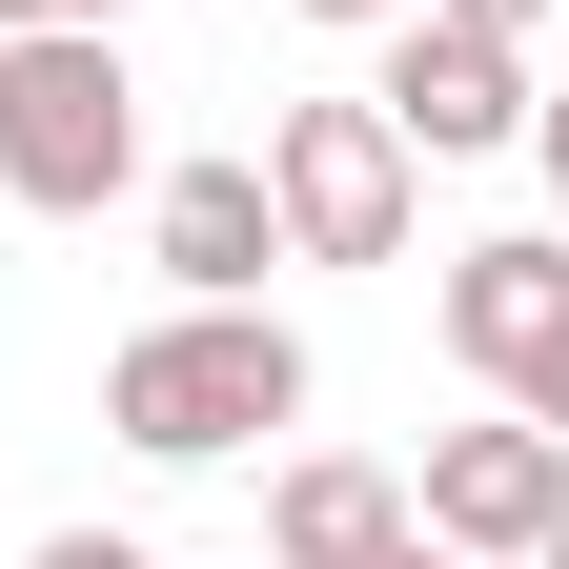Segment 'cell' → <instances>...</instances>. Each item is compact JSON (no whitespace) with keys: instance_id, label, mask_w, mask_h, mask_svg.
<instances>
[{"instance_id":"1","label":"cell","mask_w":569,"mask_h":569,"mask_svg":"<svg viewBox=\"0 0 569 569\" xmlns=\"http://www.w3.org/2000/svg\"><path fill=\"white\" fill-rule=\"evenodd\" d=\"M102 427L142 468H224V448H264V427H306V326L264 306H163V326H122L102 346Z\"/></svg>"},{"instance_id":"2","label":"cell","mask_w":569,"mask_h":569,"mask_svg":"<svg viewBox=\"0 0 569 569\" xmlns=\"http://www.w3.org/2000/svg\"><path fill=\"white\" fill-rule=\"evenodd\" d=\"M0 203H41V224L142 203V82H122V21H21V41H0Z\"/></svg>"},{"instance_id":"3","label":"cell","mask_w":569,"mask_h":569,"mask_svg":"<svg viewBox=\"0 0 569 569\" xmlns=\"http://www.w3.org/2000/svg\"><path fill=\"white\" fill-rule=\"evenodd\" d=\"M244 163H264V224H284V264H407V224H427V163H407V122H387L367 82L284 102Z\"/></svg>"},{"instance_id":"4","label":"cell","mask_w":569,"mask_h":569,"mask_svg":"<svg viewBox=\"0 0 569 569\" xmlns=\"http://www.w3.org/2000/svg\"><path fill=\"white\" fill-rule=\"evenodd\" d=\"M448 367H468L488 407L569 427V244H549V224H509V244H448Z\"/></svg>"},{"instance_id":"5","label":"cell","mask_w":569,"mask_h":569,"mask_svg":"<svg viewBox=\"0 0 569 569\" xmlns=\"http://www.w3.org/2000/svg\"><path fill=\"white\" fill-rule=\"evenodd\" d=\"M407 529L427 549H468V569H529L569 529V427L529 407H488V427H427V488H407Z\"/></svg>"},{"instance_id":"6","label":"cell","mask_w":569,"mask_h":569,"mask_svg":"<svg viewBox=\"0 0 569 569\" xmlns=\"http://www.w3.org/2000/svg\"><path fill=\"white\" fill-rule=\"evenodd\" d=\"M367 102L407 122V163H509V142H529V41L448 21V0H407V21H387V82H367Z\"/></svg>"},{"instance_id":"7","label":"cell","mask_w":569,"mask_h":569,"mask_svg":"<svg viewBox=\"0 0 569 569\" xmlns=\"http://www.w3.org/2000/svg\"><path fill=\"white\" fill-rule=\"evenodd\" d=\"M142 264H163L183 306H244V284L284 264V224H264V163H163V183H142Z\"/></svg>"},{"instance_id":"8","label":"cell","mask_w":569,"mask_h":569,"mask_svg":"<svg viewBox=\"0 0 569 569\" xmlns=\"http://www.w3.org/2000/svg\"><path fill=\"white\" fill-rule=\"evenodd\" d=\"M407 529V468H367V448H284L264 468V569H367Z\"/></svg>"},{"instance_id":"9","label":"cell","mask_w":569,"mask_h":569,"mask_svg":"<svg viewBox=\"0 0 569 569\" xmlns=\"http://www.w3.org/2000/svg\"><path fill=\"white\" fill-rule=\"evenodd\" d=\"M21 569H163V549H142V529H41Z\"/></svg>"},{"instance_id":"10","label":"cell","mask_w":569,"mask_h":569,"mask_svg":"<svg viewBox=\"0 0 569 569\" xmlns=\"http://www.w3.org/2000/svg\"><path fill=\"white\" fill-rule=\"evenodd\" d=\"M529 163H549V203H569V82H529Z\"/></svg>"},{"instance_id":"11","label":"cell","mask_w":569,"mask_h":569,"mask_svg":"<svg viewBox=\"0 0 569 569\" xmlns=\"http://www.w3.org/2000/svg\"><path fill=\"white\" fill-rule=\"evenodd\" d=\"M21 21H122V0H0V41H21Z\"/></svg>"},{"instance_id":"12","label":"cell","mask_w":569,"mask_h":569,"mask_svg":"<svg viewBox=\"0 0 569 569\" xmlns=\"http://www.w3.org/2000/svg\"><path fill=\"white\" fill-rule=\"evenodd\" d=\"M448 21H488V41H529V21H549V0H448Z\"/></svg>"},{"instance_id":"13","label":"cell","mask_w":569,"mask_h":569,"mask_svg":"<svg viewBox=\"0 0 569 569\" xmlns=\"http://www.w3.org/2000/svg\"><path fill=\"white\" fill-rule=\"evenodd\" d=\"M367 569H468V549H427V529H387V549H367Z\"/></svg>"},{"instance_id":"14","label":"cell","mask_w":569,"mask_h":569,"mask_svg":"<svg viewBox=\"0 0 569 569\" xmlns=\"http://www.w3.org/2000/svg\"><path fill=\"white\" fill-rule=\"evenodd\" d=\"M306 21H407V0H306Z\"/></svg>"},{"instance_id":"15","label":"cell","mask_w":569,"mask_h":569,"mask_svg":"<svg viewBox=\"0 0 569 569\" xmlns=\"http://www.w3.org/2000/svg\"><path fill=\"white\" fill-rule=\"evenodd\" d=\"M529 569H569V529H549V549H529Z\"/></svg>"},{"instance_id":"16","label":"cell","mask_w":569,"mask_h":569,"mask_svg":"<svg viewBox=\"0 0 569 569\" xmlns=\"http://www.w3.org/2000/svg\"><path fill=\"white\" fill-rule=\"evenodd\" d=\"M244 569H264V549H244Z\"/></svg>"}]
</instances>
